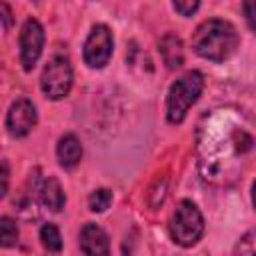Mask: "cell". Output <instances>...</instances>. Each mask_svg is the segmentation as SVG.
<instances>
[{
	"instance_id": "cell-14",
	"label": "cell",
	"mask_w": 256,
	"mask_h": 256,
	"mask_svg": "<svg viewBox=\"0 0 256 256\" xmlns=\"http://www.w3.org/2000/svg\"><path fill=\"white\" fill-rule=\"evenodd\" d=\"M110 204H112V192L108 188H98L88 198V206L92 212H104Z\"/></svg>"
},
{
	"instance_id": "cell-13",
	"label": "cell",
	"mask_w": 256,
	"mask_h": 256,
	"mask_svg": "<svg viewBox=\"0 0 256 256\" xmlns=\"http://www.w3.org/2000/svg\"><path fill=\"white\" fill-rule=\"evenodd\" d=\"M18 244V226L12 218L2 216L0 218V246L2 248H12Z\"/></svg>"
},
{
	"instance_id": "cell-6",
	"label": "cell",
	"mask_w": 256,
	"mask_h": 256,
	"mask_svg": "<svg viewBox=\"0 0 256 256\" xmlns=\"http://www.w3.org/2000/svg\"><path fill=\"white\" fill-rule=\"evenodd\" d=\"M44 48V28L36 18H28L20 30V62L26 72H30Z\"/></svg>"
},
{
	"instance_id": "cell-11",
	"label": "cell",
	"mask_w": 256,
	"mask_h": 256,
	"mask_svg": "<svg viewBox=\"0 0 256 256\" xmlns=\"http://www.w3.org/2000/svg\"><path fill=\"white\" fill-rule=\"evenodd\" d=\"M38 192H40V202H42L48 210L60 212V210L64 208V204H66V194H64L60 182H58L54 176H48L46 180H42Z\"/></svg>"
},
{
	"instance_id": "cell-4",
	"label": "cell",
	"mask_w": 256,
	"mask_h": 256,
	"mask_svg": "<svg viewBox=\"0 0 256 256\" xmlns=\"http://www.w3.org/2000/svg\"><path fill=\"white\" fill-rule=\"evenodd\" d=\"M72 80H74V72H72L70 60L66 56H54L42 70L40 88L46 98L62 100L68 96L72 88Z\"/></svg>"
},
{
	"instance_id": "cell-18",
	"label": "cell",
	"mask_w": 256,
	"mask_h": 256,
	"mask_svg": "<svg viewBox=\"0 0 256 256\" xmlns=\"http://www.w3.org/2000/svg\"><path fill=\"white\" fill-rule=\"evenodd\" d=\"M12 22H14V18H12V10H10V6L8 4H0V24L8 30L10 26H12Z\"/></svg>"
},
{
	"instance_id": "cell-12",
	"label": "cell",
	"mask_w": 256,
	"mask_h": 256,
	"mask_svg": "<svg viewBox=\"0 0 256 256\" xmlns=\"http://www.w3.org/2000/svg\"><path fill=\"white\" fill-rule=\"evenodd\" d=\"M40 242L48 252H60L62 250V236L60 230L54 224H44L40 228Z\"/></svg>"
},
{
	"instance_id": "cell-17",
	"label": "cell",
	"mask_w": 256,
	"mask_h": 256,
	"mask_svg": "<svg viewBox=\"0 0 256 256\" xmlns=\"http://www.w3.org/2000/svg\"><path fill=\"white\" fill-rule=\"evenodd\" d=\"M242 12L248 22V28L254 30V0H242Z\"/></svg>"
},
{
	"instance_id": "cell-8",
	"label": "cell",
	"mask_w": 256,
	"mask_h": 256,
	"mask_svg": "<svg viewBox=\"0 0 256 256\" xmlns=\"http://www.w3.org/2000/svg\"><path fill=\"white\" fill-rule=\"evenodd\" d=\"M78 244H80V252H84L88 256H106L110 252L108 234L94 222H86L80 228Z\"/></svg>"
},
{
	"instance_id": "cell-7",
	"label": "cell",
	"mask_w": 256,
	"mask_h": 256,
	"mask_svg": "<svg viewBox=\"0 0 256 256\" xmlns=\"http://www.w3.org/2000/svg\"><path fill=\"white\" fill-rule=\"evenodd\" d=\"M38 122V112L32 100L18 98L6 114V130L12 138H24L32 132Z\"/></svg>"
},
{
	"instance_id": "cell-1",
	"label": "cell",
	"mask_w": 256,
	"mask_h": 256,
	"mask_svg": "<svg viewBox=\"0 0 256 256\" xmlns=\"http://www.w3.org/2000/svg\"><path fill=\"white\" fill-rule=\"evenodd\" d=\"M240 44V36L228 20L208 18L192 34V50L210 62L228 60Z\"/></svg>"
},
{
	"instance_id": "cell-5",
	"label": "cell",
	"mask_w": 256,
	"mask_h": 256,
	"mask_svg": "<svg viewBox=\"0 0 256 256\" xmlns=\"http://www.w3.org/2000/svg\"><path fill=\"white\" fill-rule=\"evenodd\" d=\"M112 50H114V38L110 28L106 24H94L84 42V50H82L84 62L90 68L100 70L110 62Z\"/></svg>"
},
{
	"instance_id": "cell-3",
	"label": "cell",
	"mask_w": 256,
	"mask_h": 256,
	"mask_svg": "<svg viewBox=\"0 0 256 256\" xmlns=\"http://www.w3.org/2000/svg\"><path fill=\"white\" fill-rule=\"evenodd\" d=\"M204 234V218L192 200H182L170 218V238L182 246H194Z\"/></svg>"
},
{
	"instance_id": "cell-10",
	"label": "cell",
	"mask_w": 256,
	"mask_h": 256,
	"mask_svg": "<svg viewBox=\"0 0 256 256\" xmlns=\"http://www.w3.org/2000/svg\"><path fill=\"white\" fill-rule=\"evenodd\" d=\"M56 156L62 168H74L82 160V144L76 134H64L60 136L56 144Z\"/></svg>"
},
{
	"instance_id": "cell-15",
	"label": "cell",
	"mask_w": 256,
	"mask_h": 256,
	"mask_svg": "<svg viewBox=\"0 0 256 256\" xmlns=\"http://www.w3.org/2000/svg\"><path fill=\"white\" fill-rule=\"evenodd\" d=\"M172 6L180 16L190 18L192 14H196V10L200 6V0H172Z\"/></svg>"
},
{
	"instance_id": "cell-9",
	"label": "cell",
	"mask_w": 256,
	"mask_h": 256,
	"mask_svg": "<svg viewBox=\"0 0 256 256\" xmlns=\"http://www.w3.org/2000/svg\"><path fill=\"white\" fill-rule=\"evenodd\" d=\"M158 52L168 70H176L184 64V46L178 34L166 32L158 42Z\"/></svg>"
},
{
	"instance_id": "cell-16",
	"label": "cell",
	"mask_w": 256,
	"mask_h": 256,
	"mask_svg": "<svg viewBox=\"0 0 256 256\" xmlns=\"http://www.w3.org/2000/svg\"><path fill=\"white\" fill-rule=\"evenodd\" d=\"M10 184V166L6 160H0V198L6 196Z\"/></svg>"
},
{
	"instance_id": "cell-2",
	"label": "cell",
	"mask_w": 256,
	"mask_h": 256,
	"mask_svg": "<svg viewBox=\"0 0 256 256\" xmlns=\"http://www.w3.org/2000/svg\"><path fill=\"white\" fill-rule=\"evenodd\" d=\"M204 90V76L198 70H190L182 74L168 90L166 96V118L170 124H180L188 110L196 104Z\"/></svg>"
}]
</instances>
